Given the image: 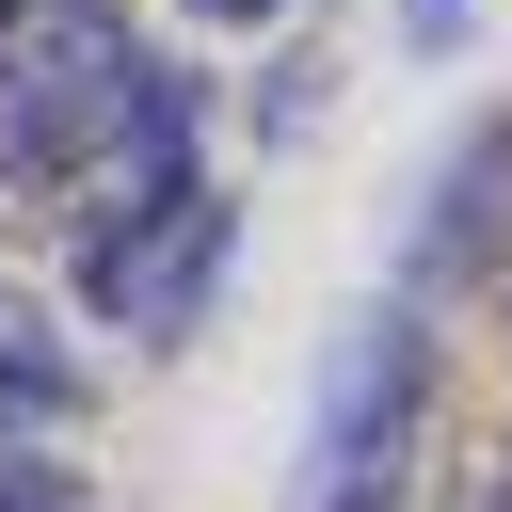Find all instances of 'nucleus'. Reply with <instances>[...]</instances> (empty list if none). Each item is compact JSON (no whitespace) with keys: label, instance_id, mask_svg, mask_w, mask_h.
I'll use <instances>...</instances> for the list:
<instances>
[{"label":"nucleus","instance_id":"3","mask_svg":"<svg viewBox=\"0 0 512 512\" xmlns=\"http://www.w3.org/2000/svg\"><path fill=\"white\" fill-rule=\"evenodd\" d=\"M512 240V112H464V144H448V176L416 192V288H448V272H480Z\"/></svg>","mask_w":512,"mask_h":512},{"label":"nucleus","instance_id":"9","mask_svg":"<svg viewBox=\"0 0 512 512\" xmlns=\"http://www.w3.org/2000/svg\"><path fill=\"white\" fill-rule=\"evenodd\" d=\"M464 512H512V480H496V464H480V496H464Z\"/></svg>","mask_w":512,"mask_h":512},{"label":"nucleus","instance_id":"5","mask_svg":"<svg viewBox=\"0 0 512 512\" xmlns=\"http://www.w3.org/2000/svg\"><path fill=\"white\" fill-rule=\"evenodd\" d=\"M64 416H80V368H64V352H48V336L0 304V448H48Z\"/></svg>","mask_w":512,"mask_h":512},{"label":"nucleus","instance_id":"8","mask_svg":"<svg viewBox=\"0 0 512 512\" xmlns=\"http://www.w3.org/2000/svg\"><path fill=\"white\" fill-rule=\"evenodd\" d=\"M192 16H208V32H272L288 0H192Z\"/></svg>","mask_w":512,"mask_h":512},{"label":"nucleus","instance_id":"7","mask_svg":"<svg viewBox=\"0 0 512 512\" xmlns=\"http://www.w3.org/2000/svg\"><path fill=\"white\" fill-rule=\"evenodd\" d=\"M400 32H416V48H464V32H480V0H400Z\"/></svg>","mask_w":512,"mask_h":512},{"label":"nucleus","instance_id":"10","mask_svg":"<svg viewBox=\"0 0 512 512\" xmlns=\"http://www.w3.org/2000/svg\"><path fill=\"white\" fill-rule=\"evenodd\" d=\"M496 480H512V448H496Z\"/></svg>","mask_w":512,"mask_h":512},{"label":"nucleus","instance_id":"6","mask_svg":"<svg viewBox=\"0 0 512 512\" xmlns=\"http://www.w3.org/2000/svg\"><path fill=\"white\" fill-rule=\"evenodd\" d=\"M0 512H96L64 448H0Z\"/></svg>","mask_w":512,"mask_h":512},{"label":"nucleus","instance_id":"4","mask_svg":"<svg viewBox=\"0 0 512 512\" xmlns=\"http://www.w3.org/2000/svg\"><path fill=\"white\" fill-rule=\"evenodd\" d=\"M96 80H128L112 0H0V112H32V96H96Z\"/></svg>","mask_w":512,"mask_h":512},{"label":"nucleus","instance_id":"1","mask_svg":"<svg viewBox=\"0 0 512 512\" xmlns=\"http://www.w3.org/2000/svg\"><path fill=\"white\" fill-rule=\"evenodd\" d=\"M416 400H432V336L400 304L384 320H336L320 416H304V464H288V512H384L400 496V448H416Z\"/></svg>","mask_w":512,"mask_h":512},{"label":"nucleus","instance_id":"2","mask_svg":"<svg viewBox=\"0 0 512 512\" xmlns=\"http://www.w3.org/2000/svg\"><path fill=\"white\" fill-rule=\"evenodd\" d=\"M208 256H224V192H176L144 224H80V304L112 336H176L208 304Z\"/></svg>","mask_w":512,"mask_h":512}]
</instances>
